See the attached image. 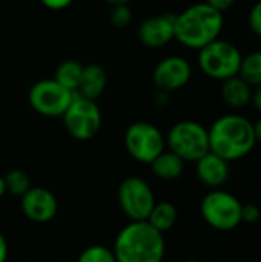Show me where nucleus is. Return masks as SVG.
Returning a JSON list of instances; mask_svg holds the SVG:
<instances>
[{"label": "nucleus", "instance_id": "1", "mask_svg": "<svg viewBox=\"0 0 261 262\" xmlns=\"http://www.w3.org/2000/svg\"><path fill=\"white\" fill-rule=\"evenodd\" d=\"M209 150L229 163L243 160L257 146L254 123L237 112L225 114L208 127Z\"/></svg>", "mask_w": 261, "mask_h": 262}, {"label": "nucleus", "instance_id": "2", "mask_svg": "<svg viewBox=\"0 0 261 262\" xmlns=\"http://www.w3.org/2000/svg\"><path fill=\"white\" fill-rule=\"evenodd\" d=\"M225 28L223 12L211 8L205 2L194 3L175 14V38L182 46L200 51L206 45L220 38Z\"/></svg>", "mask_w": 261, "mask_h": 262}, {"label": "nucleus", "instance_id": "3", "mask_svg": "<svg viewBox=\"0 0 261 262\" xmlns=\"http://www.w3.org/2000/svg\"><path fill=\"white\" fill-rule=\"evenodd\" d=\"M112 252L117 262H163L166 243L148 221H131L118 232Z\"/></svg>", "mask_w": 261, "mask_h": 262}, {"label": "nucleus", "instance_id": "4", "mask_svg": "<svg viewBox=\"0 0 261 262\" xmlns=\"http://www.w3.org/2000/svg\"><path fill=\"white\" fill-rule=\"evenodd\" d=\"M197 52L198 68L208 78L222 83L238 75L243 52L237 45L217 38Z\"/></svg>", "mask_w": 261, "mask_h": 262}, {"label": "nucleus", "instance_id": "5", "mask_svg": "<svg viewBox=\"0 0 261 262\" xmlns=\"http://www.w3.org/2000/svg\"><path fill=\"white\" fill-rule=\"evenodd\" d=\"M243 203L231 192L212 189L200 203V215L203 221L214 230L231 232L240 227Z\"/></svg>", "mask_w": 261, "mask_h": 262}, {"label": "nucleus", "instance_id": "6", "mask_svg": "<svg viewBox=\"0 0 261 262\" xmlns=\"http://www.w3.org/2000/svg\"><path fill=\"white\" fill-rule=\"evenodd\" d=\"M165 137L168 150L178 155L185 163H195L209 152L208 127L195 120L177 121Z\"/></svg>", "mask_w": 261, "mask_h": 262}, {"label": "nucleus", "instance_id": "7", "mask_svg": "<svg viewBox=\"0 0 261 262\" xmlns=\"http://www.w3.org/2000/svg\"><path fill=\"white\" fill-rule=\"evenodd\" d=\"M66 132L77 141L92 140L102 129L103 117L97 100L74 95L71 104L60 117Z\"/></svg>", "mask_w": 261, "mask_h": 262}, {"label": "nucleus", "instance_id": "8", "mask_svg": "<svg viewBox=\"0 0 261 262\" xmlns=\"http://www.w3.org/2000/svg\"><path fill=\"white\" fill-rule=\"evenodd\" d=\"M125 147L138 163L151 164L163 150H166L165 134L149 121H135L125 130Z\"/></svg>", "mask_w": 261, "mask_h": 262}, {"label": "nucleus", "instance_id": "9", "mask_svg": "<svg viewBox=\"0 0 261 262\" xmlns=\"http://www.w3.org/2000/svg\"><path fill=\"white\" fill-rule=\"evenodd\" d=\"M75 92L66 89L54 78H43L35 81L29 92L28 101L34 112L48 118H58L71 104Z\"/></svg>", "mask_w": 261, "mask_h": 262}, {"label": "nucleus", "instance_id": "10", "mask_svg": "<svg viewBox=\"0 0 261 262\" xmlns=\"http://www.w3.org/2000/svg\"><path fill=\"white\" fill-rule=\"evenodd\" d=\"M117 200L120 209L131 221H146L155 204L154 190L142 177L125 178L118 186Z\"/></svg>", "mask_w": 261, "mask_h": 262}, {"label": "nucleus", "instance_id": "11", "mask_svg": "<svg viewBox=\"0 0 261 262\" xmlns=\"http://www.w3.org/2000/svg\"><path fill=\"white\" fill-rule=\"evenodd\" d=\"M191 78L192 66L183 55H168L162 58L152 71V81L155 89L169 94L188 86Z\"/></svg>", "mask_w": 261, "mask_h": 262}, {"label": "nucleus", "instance_id": "12", "mask_svg": "<svg viewBox=\"0 0 261 262\" xmlns=\"http://www.w3.org/2000/svg\"><path fill=\"white\" fill-rule=\"evenodd\" d=\"M138 40L149 49H158L175 38V14L165 12L145 18L138 26Z\"/></svg>", "mask_w": 261, "mask_h": 262}, {"label": "nucleus", "instance_id": "13", "mask_svg": "<svg viewBox=\"0 0 261 262\" xmlns=\"http://www.w3.org/2000/svg\"><path fill=\"white\" fill-rule=\"evenodd\" d=\"M20 207L28 220L34 223H48L57 215L58 203L51 190L45 187H31L20 196Z\"/></svg>", "mask_w": 261, "mask_h": 262}, {"label": "nucleus", "instance_id": "14", "mask_svg": "<svg viewBox=\"0 0 261 262\" xmlns=\"http://www.w3.org/2000/svg\"><path fill=\"white\" fill-rule=\"evenodd\" d=\"M195 173L198 181L211 190L222 189L229 181L231 163L209 150L195 161Z\"/></svg>", "mask_w": 261, "mask_h": 262}, {"label": "nucleus", "instance_id": "15", "mask_svg": "<svg viewBox=\"0 0 261 262\" xmlns=\"http://www.w3.org/2000/svg\"><path fill=\"white\" fill-rule=\"evenodd\" d=\"M106 86H108L106 71L97 63H89V64L83 66L82 77H80L78 88H77L75 94H78L80 97L89 98V100H97L105 92Z\"/></svg>", "mask_w": 261, "mask_h": 262}, {"label": "nucleus", "instance_id": "16", "mask_svg": "<svg viewBox=\"0 0 261 262\" xmlns=\"http://www.w3.org/2000/svg\"><path fill=\"white\" fill-rule=\"evenodd\" d=\"M252 89L254 88L249 83H246L240 75H235L232 78L222 81L220 95H222L223 103L228 107L234 111H240L251 104Z\"/></svg>", "mask_w": 261, "mask_h": 262}, {"label": "nucleus", "instance_id": "17", "mask_svg": "<svg viewBox=\"0 0 261 262\" xmlns=\"http://www.w3.org/2000/svg\"><path fill=\"white\" fill-rule=\"evenodd\" d=\"M185 161L171 150H163L149 166L152 173L163 181L178 180L185 172Z\"/></svg>", "mask_w": 261, "mask_h": 262}, {"label": "nucleus", "instance_id": "18", "mask_svg": "<svg viewBox=\"0 0 261 262\" xmlns=\"http://www.w3.org/2000/svg\"><path fill=\"white\" fill-rule=\"evenodd\" d=\"M177 220H178V210L172 203H169V201L157 203L155 201V204H154V207H152V210H151L146 221L154 229L165 233V232L171 230L175 226Z\"/></svg>", "mask_w": 261, "mask_h": 262}, {"label": "nucleus", "instance_id": "19", "mask_svg": "<svg viewBox=\"0 0 261 262\" xmlns=\"http://www.w3.org/2000/svg\"><path fill=\"white\" fill-rule=\"evenodd\" d=\"M82 71H83V64L80 61H77L74 58H68V60L60 61L58 66L55 68L54 80H57L66 89L75 92L77 88H78Z\"/></svg>", "mask_w": 261, "mask_h": 262}, {"label": "nucleus", "instance_id": "20", "mask_svg": "<svg viewBox=\"0 0 261 262\" xmlns=\"http://www.w3.org/2000/svg\"><path fill=\"white\" fill-rule=\"evenodd\" d=\"M238 75L252 88L261 84V49L243 55Z\"/></svg>", "mask_w": 261, "mask_h": 262}, {"label": "nucleus", "instance_id": "21", "mask_svg": "<svg viewBox=\"0 0 261 262\" xmlns=\"http://www.w3.org/2000/svg\"><path fill=\"white\" fill-rule=\"evenodd\" d=\"M3 178L6 184V193H11L14 196H23L32 187L28 173L20 169L9 170Z\"/></svg>", "mask_w": 261, "mask_h": 262}, {"label": "nucleus", "instance_id": "22", "mask_svg": "<svg viewBox=\"0 0 261 262\" xmlns=\"http://www.w3.org/2000/svg\"><path fill=\"white\" fill-rule=\"evenodd\" d=\"M77 262H117V259L112 249L97 244V246L86 247L80 253Z\"/></svg>", "mask_w": 261, "mask_h": 262}, {"label": "nucleus", "instance_id": "23", "mask_svg": "<svg viewBox=\"0 0 261 262\" xmlns=\"http://www.w3.org/2000/svg\"><path fill=\"white\" fill-rule=\"evenodd\" d=\"M109 21L114 28H128L132 21V11L129 5H112L109 11Z\"/></svg>", "mask_w": 261, "mask_h": 262}, {"label": "nucleus", "instance_id": "24", "mask_svg": "<svg viewBox=\"0 0 261 262\" xmlns=\"http://www.w3.org/2000/svg\"><path fill=\"white\" fill-rule=\"evenodd\" d=\"M248 26L254 35L261 38V0H254L248 12Z\"/></svg>", "mask_w": 261, "mask_h": 262}, {"label": "nucleus", "instance_id": "25", "mask_svg": "<svg viewBox=\"0 0 261 262\" xmlns=\"http://www.w3.org/2000/svg\"><path fill=\"white\" fill-rule=\"evenodd\" d=\"M261 218V209L255 203H246L242 206V221L246 224H254Z\"/></svg>", "mask_w": 261, "mask_h": 262}, {"label": "nucleus", "instance_id": "26", "mask_svg": "<svg viewBox=\"0 0 261 262\" xmlns=\"http://www.w3.org/2000/svg\"><path fill=\"white\" fill-rule=\"evenodd\" d=\"M75 0H40V3L51 11H62L69 8Z\"/></svg>", "mask_w": 261, "mask_h": 262}, {"label": "nucleus", "instance_id": "27", "mask_svg": "<svg viewBox=\"0 0 261 262\" xmlns=\"http://www.w3.org/2000/svg\"><path fill=\"white\" fill-rule=\"evenodd\" d=\"M203 2L206 5H209L211 8L220 11V12H226V11H229L235 5L237 0H203Z\"/></svg>", "mask_w": 261, "mask_h": 262}, {"label": "nucleus", "instance_id": "28", "mask_svg": "<svg viewBox=\"0 0 261 262\" xmlns=\"http://www.w3.org/2000/svg\"><path fill=\"white\" fill-rule=\"evenodd\" d=\"M152 103H154L157 107H165V106L169 103V92L155 89V92H154V95H152Z\"/></svg>", "mask_w": 261, "mask_h": 262}, {"label": "nucleus", "instance_id": "29", "mask_svg": "<svg viewBox=\"0 0 261 262\" xmlns=\"http://www.w3.org/2000/svg\"><path fill=\"white\" fill-rule=\"evenodd\" d=\"M251 104L261 114V84L255 86L252 89V100H251Z\"/></svg>", "mask_w": 261, "mask_h": 262}, {"label": "nucleus", "instance_id": "30", "mask_svg": "<svg viewBox=\"0 0 261 262\" xmlns=\"http://www.w3.org/2000/svg\"><path fill=\"white\" fill-rule=\"evenodd\" d=\"M8 259V243L5 236L0 233V262H6Z\"/></svg>", "mask_w": 261, "mask_h": 262}, {"label": "nucleus", "instance_id": "31", "mask_svg": "<svg viewBox=\"0 0 261 262\" xmlns=\"http://www.w3.org/2000/svg\"><path fill=\"white\" fill-rule=\"evenodd\" d=\"M254 123V134H255V140H257V144H261V117L258 120L252 121Z\"/></svg>", "mask_w": 261, "mask_h": 262}, {"label": "nucleus", "instance_id": "32", "mask_svg": "<svg viewBox=\"0 0 261 262\" xmlns=\"http://www.w3.org/2000/svg\"><path fill=\"white\" fill-rule=\"evenodd\" d=\"M108 5H129L131 3V0H105Z\"/></svg>", "mask_w": 261, "mask_h": 262}, {"label": "nucleus", "instance_id": "33", "mask_svg": "<svg viewBox=\"0 0 261 262\" xmlns=\"http://www.w3.org/2000/svg\"><path fill=\"white\" fill-rule=\"evenodd\" d=\"M3 195H6V184H5V178L0 177V198Z\"/></svg>", "mask_w": 261, "mask_h": 262}, {"label": "nucleus", "instance_id": "34", "mask_svg": "<svg viewBox=\"0 0 261 262\" xmlns=\"http://www.w3.org/2000/svg\"><path fill=\"white\" fill-rule=\"evenodd\" d=\"M183 262H202V261H198V259H186V261H183Z\"/></svg>", "mask_w": 261, "mask_h": 262}, {"label": "nucleus", "instance_id": "35", "mask_svg": "<svg viewBox=\"0 0 261 262\" xmlns=\"http://www.w3.org/2000/svg\"><path fill=\"white\" fill-rule=\"evenodd\" d=\"M235 262H242V261H235Z\"/></svg>", "mask_w": 261, "mask_h": 262}, {"label": "nucleus", "instance_id": "36", "mask_svg": "<svg viewBox=\"0 0 261 262\" xmlns=\"http://www.w3.org/2000/svg\"><path fill=\"white\" fill-rule=\"evenodd\" d=\"M252 2H254V0H252Z\"/></svg>", "mask_w": 261, "mask_h": 262}]
</instances>
